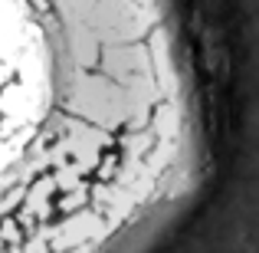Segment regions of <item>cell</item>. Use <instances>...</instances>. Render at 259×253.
Returning <instances> with one entry per match:
<instances>
[{
	"label": "cell",
	"instance_id": "obj_1",
	"mask_svg": "<svg viewBox=\"0 0 259 253\" xmlns=\"http://www.w3.org/2000/svg\"><path fill=\"white\" fill-rule=\"evenodd\" d=\"M197 155L174 0H0V253H145Z\"/></svg>",
	"mask_w": 259,
	"mask_h": 253
}]
</instances>
